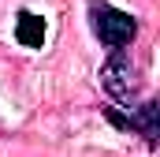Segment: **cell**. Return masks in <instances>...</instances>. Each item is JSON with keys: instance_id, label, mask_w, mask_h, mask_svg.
<instances>
[{"instance_id": "obj_5", "label": "cell", "mask_w": 160, "mask_h": 157, "mask_svg": "<svg viewBox=\"0 0 160 157\" xmlns=\"http://www.w3.org/2000/svg\"><path fill=\"white\" fill-rule=\"evenodd\" d=\"M104 116L112 120V123H116L119 131H134V123H130V116H123L119 109H104Z\"/></svg>"}, {"instance_id": "obj_4", "label": "cell", "mask_w": 160, "mask_h": 157, "mask_svg": "<svg viewBox=\"0 0 160 157\" xmlns=\"http://www.w3.org/2000/svg\"><path fill=\"white\" fill-rule=\"evenodd\" d=\"M157 116H160V105H157V101H145L142 109H134V112H130L134 131H138L149 146H157V135H160V131H157Z\"/></svg>"}, {"instance_id": "obj_3", "label": "cell", "mask_w": 160, "mask_h": 157, "mask_svg": "<svg viewBox=\"0 0 160 157\" xmlns=\"http://www.w3.org/2000/svg\"><path fill=\"white\" fill-rule=\"evenodd\" d=\"M15 38L26 49H41L45 45V19L34 11H19V23H15Z\"/></svg>"}, {"instance_id": "obj_2", "label": "cell", "mask_w": 160, "mask_h": 157, "mask_svg": "<svg viewBox=\"0 0 160 157\" xmlns=\"http://www.w3.org/2000/svg\"><path fill=\"white\" fill-rule=\"evenodd\" d=\"M101 86L108 90L112 101H119V105H130V109H134V101H138V71H134L127 49L112 52V56L104 60V68H101Z\"/></svg>"}, {"instance_id": "obj_1", "label": "cell", "mask_w": 160, "mask_h": 157, "mask_svg": "<svg viewBox=\"0 0 160 157\" xmlns=\"http://www.w3.org/2000/svg\"><path fill=\"white\" fill-rule=\"evenodd\" d=\"M89 23H93V34L101 38V45H108L112 52L127 49L130 41L138 38L134 15H127V11H119V8L104 4V0H89Z\"/></svg>"}]
</instances>
